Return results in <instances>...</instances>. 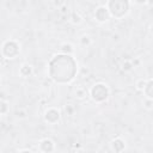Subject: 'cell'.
Wrapping results in <instances>:
<instances>
[{
  "instance_id": "obj_18",
  "label": "cell",
  "mask_w": 153,
  "mask_h": 153,
  "mask_svg": "<svg viewBox=\"0 0 153 153\" xmlns=\"http://www.w3.org/2000/svg\"><path fill=\"white\" fill-rule=\"evenodd\" d=\"M65 109H66V112H67L68 115H72V114L74 112V110H75L74 106H73L72 104H67V105L65 106Z\"/></svg>"
},
{
  "instance_id": "obj_17",
  "label": "cell",
  "mask_w": 153,
  "mask_h": 153,
  "mask_svg": "<svg viewBox=\"0 0 153 153\" xmlns=\"http://www.w3.org/2000/svg\"><path fill=\"white\" fill-rule=\"evenodd\" d=\"M80 44L82 45V47H87V45H90V43H91V39H90V37L88 36H82L81 38H80Z\"/></svg>"
},
{
  "instance_id": "obj_9",
  "label": "cell",
  "mask_w": 153,
  "mask_h": 153,
  "mask_svg": "<svg viewBox=\"0 0 153 153\" xmlns=\"http://www.w3.org/2000/svg\"><path fill=\"white\" fill-rule=\"evenodd\" d=\"M32 73H33V68L29 63H23L19 67V75L23 78H29L30 75H32Z\"/></svg>"
},
{
  "instance_id": "obj_20",
  "label": "cell",
  "mask_w": 153,
  "mask_h": 153,
  "mask_svg": "<svg viewBox=\"0 0 153 153\" xmlns=\"http://www.w3.org/2000/svg\"><path fill=\"white\" fill-rule=\"evenodd\" d=\"M19 153H33V152H32V151H30V149H27V148H24V149L19 151Z\"/></svg>"
},
{
  "instance_id": "obj_14",
  "label": "cell",
  "mask_w": 153,
  "mask_h": 153,
  "mask_svg": "<svg viewBox=\"0 0 153 153\" xmlns=\"http://www.w3.org/2000/svg\"><path fill=\"white\" fill-rule=\"evenodd\" d=\"M134 68V62L131 61V60H126L123 63H122V69L124 71V72H129V71H131Z\"/></svg>"
},
{
  "instance_id": "obj_4",
  "label": "cell",
  "mask_w": 153,
  "mask_h": 153,
  "mask_svg": "<svg viewBox=\"0 0 153 153\" xmlns=\"http://www.w3.org/2000/svg\"><path fill=\"white\" fill-rule=\"evenodd\" d=\"M20 54V44L16 39H6L1 45V55L6 60H13Z\"/></svg>"
},
{
  "instance_id": "obj_7",
  "label": "cell",
  "mask_w": 153,
  "mask_h": 153,
  "mask_svg": "<svg viewBox=\"0 0 153 153\" xmlns=\"http://www.w3.org/2000/svg\"><path fill=\"white\" fill-rule=\"evenodd\" d=\"M38 151L41 153H53L55 151V143L51 139H42L38 142Z\"/></svg>"
},
{
  "instance_id": "obj_2",
  "label": "cell",
  "mask_w": 153,
  "mask_h": 153,
  "mask_svg": "<svg viewBox=\"0 0 153 153\" xmlns=\"http://www.w3.org/2000/svg\"><path fill=\"white\" fill-rule=\"evenodd\" d=\"M105 6L111 18L115 19H123L130 10V2L127 0H109L105 2Z\"/></svg>"
},
{
  "instance_id": "obj_12",
  "label": "cell",
  "mask_w": 153,
  "mask_h": 153,
  "mask_svg": "<svg viewBox=\"0 0 153 153\" xmlns=\"http://www.w3.org/2000/svg\"><path fill=\"white\" fill-rule=\"evenodd\" d=\"M88 96V92H86V90L84 87H76L75 90V97L78 99H84Z\"/></svg>"
},
{
  "instance_id": "obj_6",
  "label": "cell",
  "mask_w": 153,
  "mask_h": 153,
  "mask_svg": "<svg viewBox=\"0 0 153 153\" xmlns=\"http://www.w3.org/2000/svg\"><path fill=\"white\" fill-rule=\"evenodd\" d=\"M110 18H111V16H110L109 10L106 8L105 4L100 5V6H98L96 8V11H94V19H96V22L103 24V23H106Z\"/></svg>"
},
{
  "instance_id": "obj_10",
  "label": "cell",
  "mask_w": 153,
  "mask_h": 153,
  "mask_svg": "<svg viewBox=\"0 0 153 153\" xmlns=\"http://www.w3.org/2000/svg\"><path fill=\"white\" fill-rule=\"evenodd\" d=\"M142 93L145 94V98H146V99L153 100V79H148V80H147L146 87H145V90L142 91Z\"/></svg>"
},
{
  "instance_id": "obj_8",
  "label": "cell",
  "mask_w": 153,
  "mask_h": 153,
  "mask_svg": "<svg viewBox=\"0 0 153 153\" xmlns=\"http://www.w3.org/2000/svg\"><path fill=\"white\" fill-rule=\"evenodd\" d=\"M110 148L115 153H122L126 149V141L122 137H115L110 142Z\"/></svg>"
},
{
  "instance_id": "obj_11",
  "label": "cell",
  "mask_w": 153,
  "mask_h": 153,
  "mask_svg": "<svg viewBox=\"0 0 153 153\" xmlns=\"http://www.w3.org/2000/svg\"><path fill=\"white\" fill-rule=\"evenodd\" d=\"M60 53L61 54H66V55H73L74 53V48L71 43H63L60 47Z\"/></svg>"
},
{
  "instance_id": "obj_1",
  "label": "cell",
  "mask_w": 153,
  "mask_h": 153,
  "mask_svg": "<svg viewBox=\"0 0 153 153\" xmlns=\"http://www.w3.org/2000/svg\"><path fill=\"white\" fill-rule=\"evenodd\" d=\"M78 73V62L73 55L56 54L48 63V75L49 78L59 84L66 85L72 82Z\"/></svg>"
},
{
  "instance_id": "obj_15",
  "label": "cell",
  "mask_w": 153,
  "mask_h": 153,
  "mask_svg": "<svg viewBox=\"0 0 153 153\" xmlns=\"http://www.w3.org/2000/svg\"><path fill=\"white\" fill-rule=\"evenodd\" d=\"M146 84H147V80L146 79H139L135 82V87H136L137 91H141L142 92L145 90V87H146Z\"/></svg>"
},
{
  "instance_id": "obj_16",
  "label": "cell",
  "mask_w": 153,
  "mask_h": 153,
  "mask_svg": "<svg viewBox=\"0 0 153 153\" xmlns=\"http://www.w3.org/2000/svg\"><path fill=\"white\" fill-rule=\"evenodd\" d=\"M81 17L79 16V13H76V12H73L72 13V17H71V22L73 23V24H79V23H81Z\"/></svg>"
},
{
  "instance_id": "obj_21",
  "label": "cell",
  "mask_w": 153,
  "mask_h": 153,
  "mask_svg": "<svg viewBox=\"0 0 153 153\" xmlns=\"http://www.w3.org/2000/svg\"><path fill=\"white\" fill-rule=\"evenodd\" d=\"M149 32H151V33L153 35V23H152V24L149 25Z\"/></svg>"
},
{
  "instance_id": "obj_13",
  "label": "cell",
  "mask_w": 153,
  "mask_h": 153,
  "mask_svg": "<svg viewBox=\"0 0 153 153\" xmlns=\"http://www.w3.org/2000/svg\"><path fill=\"white\" fill-rule=\"evenodd\" d=\"M8 110H10V105H8L7 100L1 99L0 100V114L1 115H6L8 112Z\"/></svg>"
},
{
  "instance_id": "obj_22",
  "label": "cell",
  "mask_w": 153,
  "mask_h": 153,
  "mask_svg": "<svg viewBox=\"0 0 153 153\" xmlns=\"http://www.w3.org/2000/svg\"><path fill=\"white\" fill-rule=\"evenodd\" d=\"M37 153H41V152H39V151H38V152H37Z\"/></svg>"
},
{
  "instance_id": "obj_5",
  "label": "cell",
  "mask_w": 153,
  "mask_h": 153,
  "mask_svg": "<svg viewBox=\"0 0 153 153\" xmlns=\"http://www.w3.org/2000/svg\"><path fill=\"white\" fill-rule=\"evenodd\" d=\"M43 118H44V122L48 123V124H56L61 120V112H60L59 109L51 106V108H48L44 111Z\"/></svg>"
},
{
  "instance_id": "obj_19",
  "label": "cell",
  "mask_w": 153,
  "mask_h": 153,
  "mask_svg": "<svg viewBox=\"0 0 153 153\" xmlns=\"http://www.w3.org/2000/svg\"><path fill=\"white\" fill-rule=\"evenodd\" d=\"M145 108L146 109H152L153 108V100H149V99H146V102H145Z\"/></svg>"
},
{
  "instance_id": "obj_3",
  "label": "cell",
  "mask_w": 153,
  "mask_h": 153,
  "mask_svg": "<svg viewBox=\"0 0 153 153\" xmlns=\"http://www.w3.org/2000/svg\"><path fill=\"white\" fill-rule=\"evenodd\" d=\"M110 96V88L105 82H96L88 90V97L97 104H102L108 100Z\"/></svg>"
}]
</instances>
